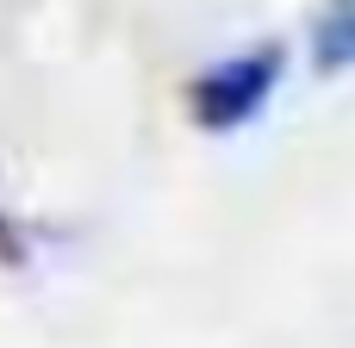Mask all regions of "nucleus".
<instances>
[{"mask_svg":"<svg viewBox=\"0 0 355 348\" xmlns=\"http://www.w3.org/2000/svg\"><path fill=\"white\" fill-rule=\"evenodd\" d=\"M287 75V50L281 44H250L212 68H200V81L187 87V112L200 131H243L281 87Z\"/></svg>","mask_w":355,"mask_h":348,"instance_id":"obj_1","label":"nucleus"},{"mask_svg":"<svg viewBox=\"0 0 355 348\" xmlns=\"http://www.w3.org/2000/svg\"><path fill=\"white\" fill-rule=\"evenodd\" d=\"M312 68L318 75L355 68V0H324V12L312 19Z\"/></svg>","mask_w":355,"mask_h":348,"instance_id":"obj_2","label":"nucleus"}]
</instances>
